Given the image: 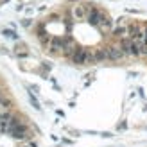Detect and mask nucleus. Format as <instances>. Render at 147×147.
<instances>
[{
	"label": "nucleus",
	"mask_w": 147,
	"mask_h": 147,
	"mask_svg": "<svg viewBox=\"0 0 147 147\" xmlns=\"http://www.w3.org/2000/svg\"><path fill=\"white\" fill-rule=\"evenodd\" d=\"M86 20L90 22L92 25L99 27L100 31H108V29L111 27V20H109L102 11L95 9V7H92V9H90V14H88V18H86Z\"/></svg>",
	"instance_id": "obj_1"
},
{
	"label": "nucleus",
	"mask_w": 147,
	"mask_h": 147,
	"mask_svg": "<svg viewBox=\"0 0 147 147\" xmlns=\"http://www.w3.org/2000/svg\"><path fill=\"white\" fill-rule=\"evenodd\" d=\"M88 52H90V50H86V49H83V47H77L76 52H74L70 57H72L74 63L83 65V63H88Z\"/></svg>",
	"instance_id": "obj_2"
},
{
	"label": "nucleus",
	"mask_w": 147,
	"mask_h": 147,
	"mask_svg": "<svg viewBox=\"0 0 147 147\" xmlns=\"http://www.w3.org/2000/svg\"><path fill=\"white\" fill-rule=\"evenodd\" d=\"M47 47L50 52H63L65 50V40L61 38H52L49 43H47Z\"/></svg>",
	"instance_id": "obj_3"
},
{
	"label": "nucleus",
	"mask_w": 147,
	"mask_h": 147,
	"mask_svg": "<svg viewBox=\"0 0 147 147\" xmlns=\"http://www.w3.org/2000/svg\"><path fill=\"white\" fill-rule=\"evenodd\" d=\"M106 50H108V59H120L126 56L120 47H106Z\"/></svg>",
	"instance_id": "obj_4"
}]
</instances>
